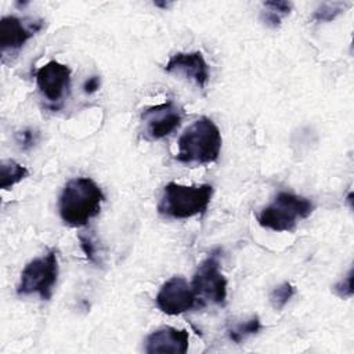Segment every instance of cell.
<instances>
[{
  "label": "cell",
  "instance_id": "6da1fadb",
  "mask_svg": "<svg viewBox=\"0 0 354 354\" xmlns=\"http://www.w3.org/2000/svg\"><path fill=\"white\" fill-rule=\"evenodd\" d=\"M105 195L90 177L71 178L59 195L58 210L62 221L69 227H83L100 214Z\"/></svg>",
  "mask_w": 354,
  "mask_h": 354
},
{
  "label": "cell",
  "instance_id": "7a4b0ae2",
  "mask_svg": "<svg viewBox=\"0 0 354 354\" xmlns=\"http://www.w3.org/2000/svg\"><path fill=\"white\" fill-rule=\"evenodd\" d=\"M221 133L217 124L207 116L189 124L177 141V162L191 166L209 165L218 159L221 151Z\"/></svg>",
  "mask_w": 354,
  "mask_h": 354
},
{
  "label": "cell",
  "instance_id": "3957f363",
  "mask_svg": "<svg viewBox=\"0 0 354 354\" xmlns=\"http://www.w3.org/2000/svg\"><path fill=\"white\" fill-rule=\"evenodd\" d=\"M213 196L210 184L181 185L169 183L165 185L158 203V212L167 218H189L205 213Z\"/></svg>",
  "mask_w": 354,
  "mask_h": 354
},
{
  "label": "cell",
  "instance_id": "277c9868",
  "mask_svg": "<svg viewBox=\"0 0 354 354\" xmlns=\"http://www.w3.org/2000/svg\"><path fill=\"white\" fill-rule=\"evenodd\" d=\"M314 205L310 199L292 192L282 191L274 201L263 207L257 214V221L263 228L277 232L293 231L300 220L310 217Z\"/></svg>",
  "mask_w": 354,
  "mask_h": 354
},
{
  "label": "cell",
  "instance_id": "5b68a950",
  "mask_svg": "<svg viewBox=\"0 0 354 354\" xmlns=\"http://www.w3.org/2000/svg\"><path fill=\"white\" fill-rule=\"evenodd\" d=\"M58 279V254L55 249L30 260L21 272L17 285L19 296L39 295L41 300H50Z\"/></svg>",
  "mask_w": 354,
  "mask_h": 354
},
{
  "label": "cell",
  "instance_id": "8992f818",
  "mask_svg": "<svg viewBox=\"0 0 354 354\" xmlns=\"http://www.w3.org/2000/svg\"><path fill=\"white\" fill-rule=\"evenodd\" d=\"M198 300L223 306L227 299V279L220 271L218 254L212 253L196 268L192 282Z\"/></svg>",
  "mask_w": 354,
  "mask_h": 354
},
{
  "label": "cell",
  "instance_id": "52a82bcc",
  "mask_svg": "<svg viewBox=\"0 0 354 354\" xmlns=\"http://www.w3.org/2000/svg\"><path fill=\"white\" fill-rule=\"evenodd\" d=\"M155 301L163 314L180 315L192 310L198 304V297L184 277H171L160 286Z\"/></svg>",
  "mask_w": 354,
  "mask_h": 354
},
{
  "label": "cell",
  "instance_id": "ba28073f",
  "mask_svg": "<svg viewBox=\"0 0 354 354\" xmlns=\"http://www.w3.org/2000/svg\"><path fill=\"white\" fill-rule=\"evenodd\" d=\"M183 116V108L174 101H167L147 108L141 113L145 137L155 141L171 134L181 124Z\"/></svg>",
  "mask_w": 354,
  "mask_h": 354
},
{
  "label": "cell",
  "instance_id": "9c48e42d",
  "mask_svg": "<svg viewBox=\"0 0 354 354\" xmlns=\"http://www.w3.org/2000/svg\"><path fill=\"white\" fill-rule=\"evenodd\" d=\"M36 84L41 95L55 104L59 102L71 86V69L68 65L51 59L41 65L36 73Z\"/></svg>",
  "mask_w": 354,
  "mask_h": 354
},
{
  "label": "cell",
  "instance_id": "30bf717a",
  "mask_svg": "<svg viewBox=\"0 0 354 354\" xmlns=\"http://www.w3.org/2000/svg\"><path fill=\"white\" fill-rule=\"evenodd\" d=\"M43 19L18 18L15 15L3 17L0 21V47L1 51H14L21 48L30 37L41 30Z\"/></svg>",
  "mask_w": 354,
  "mask_h": 354
},
{
  "label": "cell",
  "instance_id": "8fae6325",
  "mask_svg": "<svg viewBox=\"0 0 354 354\" xmlns=\"http://www.w3.org/2000/svg\"><path fill=\"white\" fill-rule=\"evenodd\" d=\"M167 73L184 75L195 82L199 88H205L209 82V65L201 51L176 53L165 65Z\"/></svg>",
  "mask_w": 354,
  "mask_h": 354
},
{
  "label": "cell",
  "instance_id": "7c38bea8",
  "mask_svg": "<svg viewBox=\"0 0 354 354\" xmlns=\"http://www.w3.org/2000/svg\"><path fill=\"white\" fill-rule=\"evenodd\" d=\"M189 346V333L187 329H177L173 326H162L151 332L145 339V353H166V354H185Z\"/></svg>",
  "mask_w": 354,
  "mask_h": 354
},
{
  "label": "cell",
  "instance_id": "4fadbf2b",
  "mask_svg": "<svg viewBox=\"0 0 354 354\" xmlns=\"http://www.w3.org/2000/svg\"><path fill=\"white\" fill-rule=\"evenodd\" d=\"M28 176L29 170L24 165L12 159H6L0 165V187L3 189L12 188L15 184L21 183Z\"/></svg>",
  "mask_w": 354,
  "mask_h": 354
},
{
  "label": "cell",
  "instance_id": "5bb4252c",
  "mask_svg": "<svg viewBox=\"0 0 354 354\" xmlns=\"http://www.w3.org/2000/svg\"><path fill=\"white\" fill-rule=\"evenodd\" d=\"M263 329L261 321L259 315H252L250 318L245 319L243 322H239L228 329V337L234 343H241L245 339H248L252 335L259 333Z\"/></svg>",
  "mask_w": 354,
  "mask_h": 354
},
{
  "label": "cell",
  "instance_id": "9a60e30c",
  "mask_svg": "<svg viewBox=\"0 0 354 354\" xmlns=\"http://www.w3.org/2000/svg\"><path fill=\"white\" fill-rule=\"evenodd\" d=\"M295 293H296V288L290 282L279 283L268 295L271 307L275 311H281L289 303V300L295 296Z\"/></svg>",
  "mask_w": 354,
  "mask_h": 354
},
{
  "label": "cell",
  "instance_id": "2e32d148",
  "mask_svg": "<svg viewBox=\"0 0 354 354\" xmlns=\"http://www.w3.org/2000/svg\"><path fill=\"white\" fill-rule=\"evenodd\" d=\"M348 7L346 3H332V4H322L313 15V19L317 22H329L335 19L339 14L344 11V8Z\"/></svg>",
  "mask_w": 354,
  "mask_h": 354
},
{
  "label": "cell",
  "instance_id": "e0dca14e",
  "mask_svg": "<svg viewBox=\"0 0 354 354\" xmlns=\"http://www.w3.org/2000/svg\"><path fill=\"white\" fill-rule=\"evenodd\" d=\"M332 290L342 299H348L353 296V268H350L348 272L332 286Z\"/></svg>",
  "mask_w": 354,
  "mask_h": 354
},
{
  "label": "cell",
  "instance_id": "ac0fdd59",
  "mask_svg": "<svg viewBox=\"0 0 354 354\" xmlns=\"http://www.w3.org/2000/svg\"><path fill=\"white\" fill-rule=\"evenodd\" d=\"M15 141L22 149H29L39 141V133L33 129L21 130L15 134Z\"/></svg>",
  "mask_w": 354,
  "mask_h": 354
},
{
  "label": "cell",
  "instance_id": "d6986e66",
  "mask_svg": "<svg viewBox=\"0 0 354 354\" xmlns=\"http://www.w3.org/2000/svg\"><path fill=\"white\" fill-rule=\"evenodd\" d=\"M79 242H80V248L83 250V253L86 254L87 260L91 263H97V246L93 242L90 235L86 234H79Z\"/></svg>",
  "mask_w": 354,
  "mask_h": 354
},
{
  "label": "cell",
  "instance_id": "ffe728a7",
  "mask_svg": "<svg viewBox=\"0 0 354 354\" xmlns=\"http://www.w3.org/2000/svg\"><path fill=\"white\" fill-rule=\"evenodd\" d=\"M263 6L266 10H270L272 12L281 15L282 18L285 15H288L292 10V3H289V1H266Z\"/></svg>",
  "mask_w": 354,
  "mask_h": 354
},
{
  "label": "cell",
  "instance_id": "44dd1931",
  "mask_svg": "<svg viewBox=\"0 0 354 354\" xmlns=\"http://www.w3.org/2000/svg\"><path fill=\"white\" fill-rule=\"evenodd\" d=\"M261 19L266 25L271 26V28H277L281 25V21H282V17L270 11V10H266L261 12Z\"/></svg>",
  "mask_w": 354,
  "mask_h": 354
},
{
  "label": "cell",
  "instance_id": "7402d4cb",
  "mask_svg": "<svg viewBox=\"0 0 354 354\" xmlns=\"http://www.w3.org/2000/svg\"><path fill=\"white\" fill-rule=\"evenodd\" d=\"M100 86H101V79H100L98 76H91V77H88V79L84 82V84H83V91H84L86 94H93V93H95V91L100 88Z\"/></svg>",
  "mask_w": 354,
  "mask_h": 354
},
{
  "label": "cell",
  "instance_id": "603a6c76",
  "mask_svg": "<svg viewBox=\"0 0 354 354\" xmlns=\"http://www.w3.org/2000/svg\"><path fill=\"white\" fill-rule=\"evenodd\" d=\"M155 6L158 7H162V8H166L169 6V3H159V1H155Z\"/></svg>",
  "mask_w": 354,
  "mask_h": 354
}]
</instances>
